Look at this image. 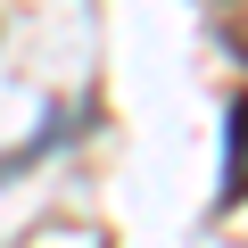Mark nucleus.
Here are the masks:
<instances>
[{"mask_svg":"<svg viewBox=\"0 0 248 248\" xmlns=\"http://www.w3.org/2000/svg\"><path fill=\"white\" fill-rule=\"evenodd\" d=\"M207 17H215L223 50H240V58H248V0H207Z\"/></svg>","mask_w":248,"mask_h":248,"instance_id":"f03ea898","label":"nucleus"},{"mask_svg":"<svg viewBox=\"0 0 248 248\" xmlns=\"http://www.w3.org/2000/svg\"><path fill=\"white\" fill-rule=\"evenodd\" d=\"M240 199H248V91L223 116V207H240Z\"/></svg>","mask_w":248,"mask_h":248,"instance_id":"f257e3e1","label":"nucleus"}]
</instances>
